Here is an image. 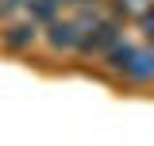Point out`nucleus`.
Instances as JSON below:
<instances>
[{
	"label": "nucleus",
	"instance_id": "f257e3e1",
	"mask_svg": "<svg viewBox=\"0 0 154 146\" xmlns=\"http://www.w3.org/2000/svg\"><path fill=\"white\" fill-rule=\"evenodd\" d=\"M116 38H119V23H116V19H100V23H93V27L81 31L77 50H81V54H104Z\"/></svg>",
	"mask_w": 154,
	"mask_h": 146
},
{
	"label": "nucleus",
	"instance_id": "f03ea898",
	"mask_svg": "<svg viewBox=\"0 0 154 146\" xmlns=\"http://www.w3.org/2000/svg\"><path fill=\"white\" fill-rule=\"evenodd\" d=\"M77 38H81V23L77 19H50L46 23V42L54 50H77Z\"/></svg>",
	"mask_w": 154,
	"mask_h": 146
},
{
	"label": "nucleus",
	"instance_id": "7ed1b4c3",
	"mask_svg": "<svg viewBox=\"0 0 154 146\" xmlns=\"http://www.w3.org/2000/svg\"><path fill=\"white\" fill-rule=\"evenodd\" d=\"M35 38H38L35 19H31V23H12L8 31H0V46L19 54V50H31V46H35Z\"/></svg>",
	"mask_w": 154,
	"mask_h": 146
},
{
	"label": "nucleus",
	"instance_id": "20e7f679",
	"mask_svg": "<svg viewBox=\"0 0 154 146\" xmlns=\"http://www.w3.org/2000/svg\"><path fill=\"white\" fill-rule=\"evenodd\" d=\"M123 77H131V81H154V50H135V58L127 62Z\"/></svg>",
	"mask_w": 154,
	"mask_h": 146
},
{
	"label": "nucleus",
	"instance_id": "39448f33",
	"mask_svg": "<svg viewBox=\"0 0 154 146\" xmlns=\"http://www.w3.org/2000/svg\"><path fill=\"white\" fill-rule=\"evenodd\" d=\"M135 50H139V46H131V42H123V38H116V42L108 46V50H104V54H108V65H112L116 73H123V69H127V62L135 58Z\"/></svg>",
	"mask_w": 154,
	"mask_h": 146
},
{
	"label": "nucleus",
	"instance_id": "423d86ee",
	"mask_svg": "<svg viewBox=\"0 0 154 146\" xmlns=\"http://www.w3.org/2000/svg\"><path fill=\"white\" fill-rule=\"evenodd\" d=\"M27 12H31L35 23H50V19L58 16V4H54V0H31V4H27Z\"/></svg>",
	"mask_w": 154,
	"mask_h": 146
},
{
	"label": "nucleus",
	"instance_id": "0eeeda50",
	"mask_svg": "<svg viewBox=\"0 0 154 146\" xmlns=\"http://www.w3.org/2000/svg\"><path fill=\"white\" fill-rule=\"evenodd\" d=\"M143 31H146V38L154 42V8H146V12H143Z\"/></svg>",
	"mask_w": 154,
	"mask_h": 146
},
{
	"label": "nucleus",
	"instance_id": "6e6552de",
	"mask_svg": "<svg viewBox=\"0 0 154 146\" xmlns=\"http://www.w3.org/2000/svg\"><path fill=\"white\" fill-rule=\"evenodd\" d=\"M58 8H77V0H54Z\"/></svg>",
	"mask_w": 154,
	"mask_h": 146
},
{
	"label": "nucleus",
	"instance_id": "1a4fd4ad",
	"mask_svg": "<svg viewBox=\"0 0 154 146\" xmlns=\"http://www.w3.org/2000/svg\"><path fill=\"white\" fill-rule=\"evenodd\" d=\"M16 4H19V8H27V4H31V0H16Z\"/></svg>",
	"mask_w": 154,
	"mask_h": 146
}]
</instances>
